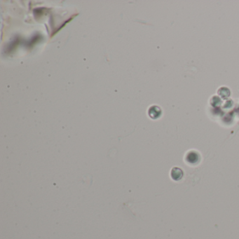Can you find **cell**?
<instances>
[{"instance_id":"1","label":"cell","mask_w":239,"mask_h":239,"mask_svg":"<svg viewBox=\"0 0 239 239\" xmlns=\"http://www.w3.org/2000/svg\"><path fill=\"white\" fill-rule=\"evenodd\" d=\"M161 111L160 108L158 107L157 111H154V109H153L152 107L149 110V115L152 119H157L158 117H159L161 116Z\"/></svg>"}]
</instances>
